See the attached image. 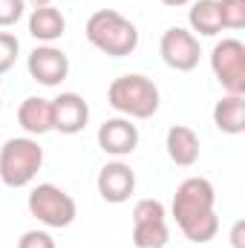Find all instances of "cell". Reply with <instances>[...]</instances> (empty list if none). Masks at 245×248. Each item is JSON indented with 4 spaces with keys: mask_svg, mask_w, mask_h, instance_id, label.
<instances>
[{
    "mask_svg": "<svg viewBox=\"0 0 245 248\" xmlns=\"http://www.w3.org/2000/svg\"><path fill=\"white\" fill-rule=\"evenodd\" d=\"M170 214L184 237L196 246L211 243L219 234V217H216V190L205 176H187L179 182Z\"/></svg>",
    "mask_w": 245,
    "mask_h": 248,
    "instance_id": "obj_1",
    "label": "cell"
},
{
    "mask_svg": "<svg viewBox=\"0 0 245 248\" xmlns=\"http://www.w3.org/2000/svg\"><path fill=\"white\" fill-rule=\"evenodd\" d=\"M107 101L119 116L141 122V119H153L159 113L162 93L153 84V78H147L141 72H127V75H119L110 81Z\"/></svg>",
    "mask_w": 245,
    "mask_h": 248,
    "instance_id": "obj_2",
    "label": "cell"
},
{
    "mask_svg": "<svg viewBox=\"0 0 245 248\" xmlns=\"http://www.w3.org/2000/svg\"><path fill=\"white\" fill-rule=\"evenodd\" d=\"M87 41L107 58H127L138 46V29L116 9H98L87 17Z\"/></svg>",
    "mask_w": 245,
    "mask_h": 248,
    "instance_id": "obj_3",
    "label": "cell"
},
{
    "mask_svg": "<svg viewBox=\"0 0 245 248\" xmlns=\"http://www.w3.org/2000/svg\"><path fill=\"white\" fill-rule=\"evenodd\" d=\"M44 168V147L32 136L6 139L0 147V182L6 187H26Z\"/></svg>",
    "mask_w": 245,
    "mask_h": 248,
    "instance_id": "obj_4",
    "label": "cell"
},
{
    "mask_svg": "<svg viewBox=\"0 0 245 248\" xmlns=\"http://www.w3.org/2000/svg\"><path fill=\"white\" fill-rule=\"evenodd\" d=\"M26 208L44 228H69L78 217L75 199L52 182H41L32 187L26 196Z\"/></svg>",
    "mask_w": 245,
    "mask_h": 248,
    "instance_id": "obj_5",
    "label": "cell"
},
{
    "mask_svg": "<svg viewBox=\"0 0 245 248\" xmlns=\"http://www.w3.org/2000/svg\"><path fill=\"white\" fill-rule=\"evenodd\" d=\"M168 240H170L168 208L159 199H138L133 208V246L165 248Z\"/></svg>",
    "mask_w": 245,
    "mask_h": 248,
    "instance_id": "obj_6",
    "label": "cell"
},
{
    "mask_svg": "<svg viewBox=\"0 0 245 248\" xmlns=\"http://www.w3.org/2000/svg\"><path fill=\"white\" fill-rule=\"evenodd\" d=\"M211 69L225 93L245 95V44L237 38H222L211 49Z\"/></svg>",
    "mask_w": 245,
    "mask_h": 248,
    "instance_id": "obj_7",
    "label": "cell"
},
{
    "mask_svg": "<svg viewBox=\"0 0 245 248\" xmlns=\"http://www.w3.org/2000/svg\"><path fill=\"white\" fill-rule=\"evenodd\" d=\"M159 55L162 61L168 63L170 69L176 72H190L199 66V58H202V46H199V38L184 29V26H170L165 29L162 41H159Z\"/></svg>",
    "mask_w": 245,
    "mask_h": 248,
    "instance_id": "obj_8",
    "label": "cell"
},
{
    "mask_svg": "<svg viewBox=\"0 0 245 248\" xmlns=\"http://www.w3.org/2000/svg\"><path fill=\"white\" fill-rule=\"evenodd\" d=\"M29 75L44 87H58L69 78V55L55 44H38L26 58Z\"/></svg>",
    "mask_w": 245,
    "mask_h": 248,
    "instance_id": "obj_9",
    "label": "cell"
},
{
    "mask_svg": "<svg viewBox=\"0 0 245 248\" xmlns=\"http://www.w3.org/2000/svg\"><path fill=\"white\" fill-rule=\"evenodd\" d=\"M95 187H98V193H101L104 202L122 205V202H127L133 196V190H136V170L124 159H113V162H107L98 170Z\"/></svg>",
    "mask_w": 245,
    "mask_h": 248,
    "instance_id": "obj_10",
    "label": "cell"
},
{
    "mask_svg": "<svg viewBox=\"0 0 245 248\" xmlns=\"http://www.w3.org/2000/svg\"><path fill=\"white\" fill-rule=\"evenodd\" d=\"M98 139V147L113 156V159H124L130 156L136 147H138V127L133 124V119H124V116H116V119H107V122L98 127L95 133Z\"/></svg>",
    "mask_w": 245,
    "mask_h": 248,
    "instance_id": "obj_11",
    "label": "cell"
},
{
    "mask_svg": "<svg viewBox=\"0 0 245 248\" xmlns=\"http://www.w3.org/2000/svg\"><path fill=\"white\" fill-rule=\"evenodd\" d=\"M90 122V104L78 93H61L52 98V130L63 136L81 133Z\"/></svg>",
    "mask_w": 245,
    "mask_h": 248,
    "instance_id": "obj_12",
    "label": "cell"
},
{
    "mask_svg": "<svg viewBox=\"0 0 245 248\" xmlns=\"http://www.w3.org/2000/svg\"><path fill=\"white\" fill-rule=\"evenodd\" d=\"M165 150L168 159L179 168H193L199 162V136L187 124H173L165 136Z\"/></svg>",
    "mask_w": 245,
    "mask_h": 248,
    "instance_id": "obj_13",
    "label": "cell"
},
{
    "mask_svg": "<svg viewBox=\"0 0 245 248\" xmlns=\"http://www.w3.org/2000/svg\"><path fill=\"white\" fill-rule=\"evenodd\" d=\"M17 124L32 139L52 133V98H41V95L23 98L17 107Z\"/></svg>",
    "mask_w": 245,
    "mask_h": 248,
    "instance_id": "obj_14",
    "label": "cell"
},
{
    "mask_svg": "<svg viewBox=\"0 0 245 248\" xmlns=\"http://www.w3.org/2000/svg\"><path fill=\"white\" fill-rule=\"evenodd\" d=\"M63 32H66V17H63L61 9H55L52 3L32 9V15H29V35L38 44H55V41L63 38Z\"/></svg>",
    "mask_w": 245,
    "mask_h": 248,
    "instance_id": "obj_15",
    "label": "cell"
},
{
    "mask_svg": "<svg viewBox=\"0 0 245 248\" xmlns=\"http://www.w3.org/2000/svg\"><path fill=\"white\" fill-rule=\"evenodd\" d=\"M214 124H216V130H222L228 136L245 133V95L225 93L214 104Z\"/></svg>",
    "mask_w": 245,
    "mask_h": 248,
    "instance_id": "obj_16",
    "label": "cell"
},
{
    "mask_svg": "<svg viewBox=\"0 0 245 248\" xmlns=\"http://www.w3.org/2000/svg\"><path fill=\"white\" fill-rule=\"evenodd\" d=\"M187 26L196 38H214L222 32L219 3L216 0H193L187 9Z\"/></svg>",
    "mask_w": 245,
    "mask_h": 248,
    "instance_id": "obj_17",
    "label": "cell"
},
{
    "mask_svg": "<svg viewBox=\"0 0 245 248\" xmlns=\"http://www.w3.org/2000/svg\"><path fill=\"white\" fill-rule=\"evenodd\" d=\"M222 29H243L245 26V0H216Z\"/></svg>",
    "mask_w": 245,
    "mask_h": 248,
    "instance_id": "obj_18",
    "label": "cell"
},
{
    "mask_svg": "<svg viewBox=\"0 0 245 248\" xmlns=\"http://www.w3.org/2000/svg\"><path fill=\"white\" fill-rule=\"evenodd\" d=\"M17 55H20V41H17V35L0 32V75L15 66Z\"/></svg>",
    "mask_w": 245,
    "mask_h": 248,
    "instance_id": "obj_19",
    "label": "cell"
},
{
    "mask_svg": "<svg viewBox=\"0 0 245 248\" xmlns=\"http://www.w3.org/2000/svg\"><path fill=\"white\" fill-rule=\"evenodd\" d=\"M17 248H58L52 234L44 231V228H32V231H23L20 240H17Z\"/></svg>",
    "mask_w": 245,
    "mask_h": 248,
    "instance_id": "obj_20",
    "label": "cell"
},
{
    "mask_svg": "<svg viewBox=\"0 0 245 248\" xmlns=\"http://www.w3.org/2000/svg\"><path fill=\"white\" fill-rule=\"evenodd\" d=\"M23 9H26L23 0H0V29L15 26L23 17Z\"/></svg>",
    "mask_w": 245,
    "mask_h": 248,
    "instance_id": "obj_21",
    "label": "cell"
},
{
    "mask_svg": "<svg viewBox=\"0 0 245 248\" xmlns=\"http://www.w3.org/2000/svg\"><path fill=\"white\" fill-rule=\"evenodd\" d=\"M240 234H243V222H237V225H234V234H231V237H234V248H243V240H240Z\"/></svg>",
    "mask_w": 245,
    "mask_h": 248,
    "instance_id": "obj_22",
    "label": "cell"
},
{
    "mask_svg": "<svg viewBox=\"0 0 245 248\" xmlns=\"http://www.w3.org/2000/svg\"><path fill=\"white\" fill-rule=\"evenodd\" d=\"M165 6H170V9H182V6H190L193 0H162Z\"/></svg>",
    "mask_w": 245,
    "mask_h": 248,
    "instance_id": "obj_23",
    "label": "cell"
},
{
    "mask_svg": "<svg viewBox=\"0 0 245 248\" xmlns=\"http://www.w3.org/2000/svg\"><path fill=\"white\" fill-rule=\"evenodd\" d=\"M23 3H29V6H32V9H35V6H49V3H52V0H23Z\"/></svg>",
    "mask_w": 245,
    "mask_h": 248,
    "instance_id": "obj_24",
    "label": "cell"
},
{
    "mask_svg": "<svg viewBox=\"0 0 245 248\" xmlns=\"http://www.w3.org/2000/svg\"><path fill=\"white\" fill-rule=\"evenodd\" d=\"M0 107H3V98H0Z\"/></svg>",
    "mask_w": 245,
    "mask_h": 248,
    "instance_id": "obj_25",
    "label": "cell"
}]
</instances>
